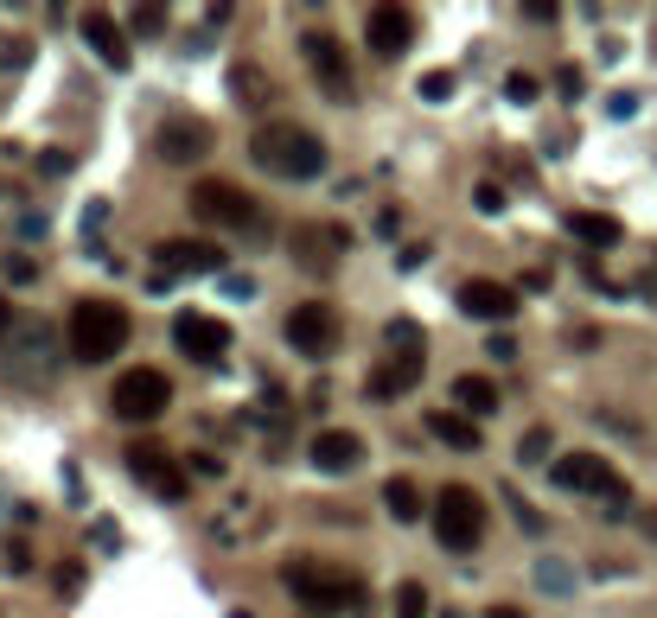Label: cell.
<instances>
[{"label":"cell","instance_id":"7402d4cb","mask_svg":"<svg viewBox=\"0 0 657 618\" xmlns=\"http://www.w3.org/2000/svg\"><path fill=\"white\" fill-rule=\"evenodd\" d=\"M422 428H428L435 440H447L453 453H479V446H485V440H479V421H466V415H453V408H435V415H428Z\"/></svg>","mask_w":657,"mask_h":618},{"label":"cell","instance_id":"8fae6325","mask_svg":"<svg viewBox=\"0 0 657 618\" xmlns=\"http://www.w3.org/2000/svg\"><path fill=\"white\" fill-rule=\"evenodd\" d=\"M300 51H307V71L320 77V90H326L332 103H351V96H358V90H351V65H345V45H338V33L313 26V33L300 38Z\"/></svg>","mask_w":657,"mask_h":618},{"label":"cell","instance_id":"cb8c5ba5","mask_svg":"<svg viewBox=\"0 0 657 618\" xmlns=\"http://www.w3.org/2000/svg\"><path fill=\"white\" fill-rule=\"evenodd\" d=\"M453 401H460V415H466V421H479V415H498V383H485V376H473V370H466V376H453Z\"/></svg>","mask_w":657,"mask_h":618},{"label":"cell","instance_id":"30bf717a","mask_svg":"<svg viewBox=\"0 0 657 618\" xmlns=\"http://www.w3.org/2000/svg\"><path fill=\"white\" fill-rule=\"evenodd\" d=\"M51 326L45 319H20V326L7 331V351H0V370L7 376H26V383H45L51 376Z\"/></svg>","mask_w":657,"mask_h":618},{"label":"cell","instance_id":"9a60e30c","mask_svg":"<svg viewBox=\"0 0 657 618\" xmlns=\"http://www.w3.org/2000/svg\"><path fill=\"white\" fill-rule=\"evenodd\" d=\"M460 313L466 319H485V326H505L517 313V288H505V281H485V275H473V281H460Z\"/></svg>","mask_w":657,"mask_h":618},{"label":"cell","instance_id":"74e56055","mask_svg":"<svg viewBox=\"0 0 657 618\" xmlns=\"http://www.w3.org/2000/svg\"><path fill=\"white\" fill-rule=\"evenodd\" d=\"M38 173H45V179H58V173H71V153H38Z\"/></svg>","mask_w":657,"mask_h":618},{"label":"cell","instance_id":"603a6c76","mask_svg":"<svg viewBox=\"0 0 657 618\" xmlns=\"http://www.w3.org/2000/svg\"><path fill=\"white\" fill-rule=\"evenodd\" d=\"M230 96L243 109H268L275 103V77L262 71V65H230Z\"/></svg>","mask_w":657,"mask_h":618},{"label":"cell","instance_id":"9c48e42d","mask_svg":"<svg viewBox=\"0 0 657 618\" xmlns=\"http://www.w3.org/2000/svg\"><path fill=\"white\" fill-rule=\"evenodd\" d=\"M128 473L141 478L153 498H166V504H185L192 498V478H185V466L160 446V440H135L128 446Z\"/></svg>","mask_w":657,"mask_h":618},{"label":"cell","instance_id":"277c9868","mask_svg":"<svg viewBox=\"0 0 657 618\" xmlns=\"http://www.w3.org/2000/svg\"><path fill=\"white\" fill-rule=\"evenodd\" d=\"M288 586L300 593V606H313V613H358L370 599L358 574L326 568V561H288Z\"/></svg>","mask_w":657,"mask_h":618},{"label":"cell","instance_id":"4dcf8cb0","mask_svg":"<svg viewBox=\"0 0 657 618\" xmlns=\"http://www.w3.org/2000/svg\"><path fill=\"white\" fill-rule=\"evenodd\" d=\"M128 26H135V33H160V26H166V13H160V7H135V13H128Z\"/></svg>","mask_w":657,"mask_h":618},{"label":"cell","instance_id":"8992f818","mask_svg":"<svg viewBox=\"0 0 657 618\" xmlns=\"http://www.w3.org/2000/svg\"><path fill=\"white\" fill-rule=\"evenodd\" d=\"M435 536H440L447 555L479 548V536H485V498L466 491V485H447V491L435 498Z\"/></svg>","mask_w":657,"mask_h":618},{"label":"cell","instance_id":"5b68a950","mask_svg":"<svg viewBox=\"0 0 657 618\" xmlns=\"http://www.w3.org/2000/svg\"><path fill=\"white\" fill-rule=\"evenodd\" d=\"M192 211L205 223H218V230H237V236H262L268 230V211L256 205V191H243L230 179H198L192 185Z\"/></svg>","mask_w":657,"mask_h":618},{"label":"cell","instance_id":"7c38bea8","mask_svg":"<svg viewBox=\"0 0 657 618\" xmlns=\"http://www.w3.org/2000/svg\"><path fill=\"white\" fill-rule=\"evenodd\" d=\"M288 345L300 351V358H332V351H338V313L320 306V300L293 306L288 313Z\"/></svg>","mask_w":657,"mask_h":618},{"label":"cell","instance_id":"f1b7e54d","mask_svg":"<svg viewBox=\"0 0 657 618\" xmlns=\"http://www.w3.org/2000/svg\"><path fill=\"white\" fill-rule=\"evenodd\" d=\"M505 96H511L517 109H523V103H537V77H530V71H511V77H505Z\"/></svg>","mask_w":657,"mask_h":618},{"label":"cell","instance_id":"44dd1931","mask_svg":"<svg viewBox=\"0 0 657 618\" xmlns=\"http://www.w3.org/2000/svg\"><path fill=\"white\" fill-rule=\"evenodd\" d=\"M568 236L587 243V249H620V243H625V223L607 218V211H568Z\"/></svg>","mask_w":657,"mask_h":618},{"label":"cell","instance_id":"7bdbcfd3","mask_svg":"<svg viewBox=\"0 0 657 618\" xmlns=\"http://www.w3.org/2000/svg\"><path fill=\"white\" fill-rule=\"evenodd\" d=\"M638 523H645V529H652V536H657V510H645V516H638Z\"/></svg>","mask_w":657,"mask_h":618},{"label":"cell","instance_id":"d590c367","mask_svg":"<svg viewBox=\"0 0 657 618\" xmlns=\"http://www.w3.org/2000/svg\"><path fill=\"white\" fill-rule=\"evenodd\" d=\"M7 574H33V548H26V543L7 548Z\"/></svg>","mask_w":657,"mask_h":618},{"label":"cell","instance_id":"b9f144b4","mask_svg":"<svg viewBox=\"0 0 657 618\" xmlns=\"http://www.w3.org/2000/svg\"><path fill=\"white\" fill-rule=\"evenodd\" d=\"M485 618H523V613H517V606H492Z\"/></svg>","mask_w":657,"mask_h":618},{"label":"cell","instance_id":"3957f363","mask_svg":"<svg viewBox=\"0 0 657 618\" xmlns=\"http://www.w3.org/2000/svg\"><path fill=\"white\" fill-rule=\"evenodd\" d=\"M128 313L115 300H77L71 306V358L77 364H110L115 351L128 345Z\"/></svg>","mask_w":657,"mask_h":618},{"label":"cell","instance_id":"f35d334b","mask_svg":"<svg viewBox=\"0 0 657 618\" xmlns=\"http://www.w3.org/2000/svg\"><path fill=\"white\" fill-rule=\"evenodd\" d=\"M485 351H492V358H498V364H511V358H517V338H505V331H498V338H492V345H485Z\"/></svg>","mask_w":657,"mask_h":618},{"label":"cell","instance_id":"7a4b0ae2","mask_svg":"<svg viewBox=\"0 0 657 618\" xmlns=\"http://www.w3.org/2000/svg\"><path fill=\"white\" fill-rule=\"evenodd\" d=\"M390 358L383 364H370V376H365V396L370 401H396V396H408L415 383H422V326L415 319H390Z\"/></svg>","mask_w":657,"mask_h":618},{"label":"cell","instance_id":"e0dca14e","mask_svg":"<svg viewBox=\"0 0 657 618\" xmlns=\"http://www.w3.org/2000/svg\"><path fill=\"white\" fill-rule=\"evenodd\" d=\"M365 38H370L377 58H402L408 38H415V13H408V7H370V13H365Z\"/></svg>","mask_w":657,"mask_h":618},{"label":"cell","instance_id":"6da1fadb","mask_svg":"<svg viewBox=\"0 0 657 618\" xmlns=\"http://www.w3.org/2000/svg\"><path fill=\"white\" fill-rule=\"evenodd\" d=\"M250 160L275 179H320L326 173V141L293 128V121H268V128L250 135Z\"/></svg>","mask_w":657,"mask_h":618},{"label":"cell","instance_id":"4fadbf2b","mask_svg":"<svg viewBox=\"0 0 657 618\" xmlns=\"http://www.w3.org/2000/svg\"><path fill=\"white\" fill-rule=\"evenodd\" d=\"M173 345H180L192 364H223L230 358V326L211 313H180L173 319Z\"/></svg>","mask_w":657,"mask_h":618},{"label":"cell","instance_id":"ab89813d","mask_svg":"<svg viewBox=\"0 0 657 618\" xmlns=\"http://www.w3.org/2000/svg\"><path fill=\"white\" fill-rule=\"evenodd\" d=\"M223 288H230V300H256V281H250V275H230Z\"/></svg>","mask_w":657,"mask_h":618},{"label":"cell","instance_id":"d4e9b609","mask_svg":"<svg viewBox=\"0 0 657 618\" xmlns=\"http://www.w3.org/2000/svg\"><path fill=\"white\" fill-rule=\"evenodd\" d=\"M383 504H390L396 523H415V516H422V491H415V478H390V485H383Z\"/></svg>","mask_w":657,"mask_h":618},{"label":"cell","instance_id":"2e32d148","mask_svg":"<svg viewBox=\"0 0 657 618\" xmlns=\"http://www.w3.org/2000/svg\"><path fill=\"white\" fill-rule=\"evenodd\" d=\"M153 147H160V160H166V166H192V160H205V153H211V128H205L198 115H180V121H160Z\"/></svg>","mask_w":657,"mask_h":618},{"label":"cell","instance_id":"836d02e7","mask_svg":"<svg viewBox=\"0 0 657 618\" xmlns=\"http://www.w3.org/2000/svg\"><path fill=\"white\" fill-rule=\"evenodd\" d=\"M581 83H587V77L575 71V65H562V71H555V90H562V96H568V103H575V96H581Z\"/></svg>","mask_w":657,"mask_h":618},{"label":"cell","instance_id":"1f68e13d","mask_svg":"<svg viewBox=\"0 0 657 618\" xmlns=\"http://www.w3.org/2000/svg\"><path fill=\"white\" fill-rule=\"evenodd\" d=\"M185 466H192L198 478H223V453H192Z\"/></svg>","mask_w":657,"mask_h":618},{"label":"cell","instance_id":"ac0fdd59","mask_svg":"<svg viewBox=\"0 0 657 618\" xmlns=\"http://www.w3.org/2000/svg\"><path fill=\"white\" fill-rule=\"evenodd\" d=\"M77 26H83L90 51H96V58H103L110 71H128V65H135V45H128V33L115 26V20L103 13V7H83V20H77Z\"/></svg>","mask_w":657,"mask_h":618},{"label":"cell","instance_id":"5bb4252c","mask_svg":"<svg viewBox=\"0 0 657 618\" xmlns=\"http://www.w3.org/2000/svg\"><path fill=\"white\" fill-rule=\"evenodd\" d=\"M153 268L173 281V275H223V249L218 243H192V236H166L153 243Z\"/></svg>","mask_w":657,"mask_h":618},{"label":"cell","instance_id":"ba28073f","mask_svg":"<svg viewBox=\"0 0 657 618\" xmlns=\"http://www.w3.org/2000/svg\"><path fill=\"white\" fill-rule=\"evenodd\" d=\"M549 478H555L562 491H581V498H613L607 510H625L620 498H632V491H625V478L613 473L600 453H568V459H555V466H549Z\"/></svg>","mask_w":657,"mask_h":618},{"label":"cell","instance_id":"83f0119b","mask_svg":"<svg viewBox=\"0 0 657 618\" xmlns=\"http://www.w3.org/2000/svg\"><path fill=\"white\" fill-rule=\"evenodd\" d=\"M415 90H422V103H447L453 96V71H428Z\"/></svg>","mask_w":657,"mask_h":618},{"label":"cell","instance_id":"60d3db41","mask_svg":"<svg viewBox=\"0 0 657 618\" xmlns=\"http://www.w3.org/2000/svg\"><path fill=\"white\" fill-rule=\"evenodd\" d=\"M422 261H428V243H415V249L396 255V268H422Z\"/></svg>","mask_w":657,"mask_h":618},{"label":"cell","instance_id":"484cf974","mask_svg":"<svg viewBox=\"0 0 657 618\" xmlns=\"http://www.w3.org/2000/svg\"><path fill=\"white\" fill-rule=\"evenodd\" d=\"M396 618H428V586H422V581H402L396 586Z\"/></svg>","mask_w":657,"mask_h":618},{"label":"cell","instance_id":"ffe728a7","mask_svg":"<svg viewBox=\"0 0 657 618\" xmlns=\"http://www.w3.org/2000/svg\"><path fill=\"white\" fill-rule=\"evenodd\" d=\"M307 459H313V466H320V473H351V466H358V459H365V440L351 434V428H320V434H313V446H307Z\"/></svg>","mask_w":657,"mask_h":618},{"label":"cell","instance_id":"52a82bcc","mask_svg":"<svg viewBox=\"0 0 657 618\" xmlns=\"http://www.w3.org/2000/svg\"><path fill=\"white\" fill-rule=\"evenodd\" d=\"M166 401H173V383H166V370H128V376H115L110 389V408L115 421H128V428H147V421H160L166 415Z\"/></svg>","mask_w":657,"mask_h":618},{"label":"cell","instance_id":"d6986e66","mask_svg":"<svg viewBox=\"0 0 657 618\" xmlns=\"http://www.w3.org/2000/svg\"><path fill=\"white\" fill-rule=\"evenodd\" d=\"M345 249H351V230H345V223H300V230H293L300 268H332Z\"/></svg>","mask_w":657,"mask_h":618},{"label":"cell","instance_id":"d6a6232c","mask_svg":"<svg viewBox=\"0 0 657 618\" xmlns=\"http://www.w3.org/2000/svg\"><path fill=\"white\" fill-rule=\"evenodd\" d=\"M51 586H58V593H77V586H83V568H77V561H58Z\"/></svg>","mask_w":657,"mask_h":618},{"label":"cell","instance_id":"4316f807","mask_svg":"<svg viewBox=\"0 0 657 618\" xmlns=\"http://www.w3.org/2000/svg\"><path fill=\"white\" fill-rule=\"evenodd\" d=\"M549 446H555V440H549V428H530V434L517 440V459H523V466H543Z\"/></svg>","mask_w":657,"mask_h":618},{"label":"cell","instance_id":"f546056e","mask_svg":"<svg viewBox=\"0 0 657 618\" xmlns=\"http://www.w3.org/2000/svg\"><path fill=\"white\" fill-rule=\"evenodd\" d=\"M0 268H7V281H20V288H26V281H38V261H33V255H7Z\"/></svg>","mask_w":657,"mask_h":618},{"label":"cell","instance_id":"8d00e7d4","mask_svg":"<svg viewBox=\"0 0 657 618\" xmlns=\"http://www.w3.org/2000/svg\"><path fill=\"white\" fill-rule=\"evenodd\" d=\"M505 498H511V510H517V523H523V529H543V510H530L517 491H505Z\"/></svg>","mask_w":657,"mask_h":618},{"label":"cell","instance_id":"e575fe53","mask_svg":"<svg viewBox=\"0 0 657 618\" xmlns=\"http://www.w3.org/2000/svg\"><path fill=\"white\" fill-rule=\"evenodd\" d=\"M479 211L498 218V211H505V185H479Z\"/></svg>","mask_w":657,"mask_h":618}]
</instances>
